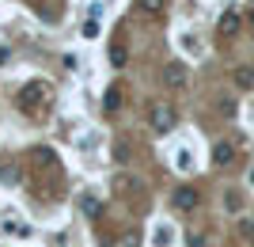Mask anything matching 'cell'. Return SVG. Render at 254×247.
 I'll return each instance as SVG.
<instances>
[{
  "instance_id": "30bf717a",
  "label": "cell",
  "mask_w": 254,
  "mask_h": 247,
  "mask_svg": "<svg viewBox=\"0 0 254 247\" xmlns=\"http://www.w3.org/2000/svg\"><path fill=\"white\" fill-rule=\"evenodd\" d=\"M239 236H243V240H254V217H243V221H239Z\"/></svg>"
},
{
  "instance_id": "277c9868",
  "label": "cell",
  "mask_w": 254,
  "mask_h": 247,
  "mask_svg": "<svg viewBox=\"0 0 254 247\" xmlns=\"http://www.w3.org/2000/svg\"><path fill=\"white\" fill-rule=\"evenodd\" d=\"M175 205H179V209H193V205H197V190H190V186L175 190Z\"/></svg>"
},
{
  "instance_id": "8fae6325",
  "label": "cell",
  "mask_w": 254,
  "mask_h": 247,
  "mask_svg": "<svg viewBox=\"0 0 254 247\" xmlns=\"http://www.w3.org/2000/svg\"><path fill=\"white\" fill-rule=\"evenodd\" d=\"M118 103H122V91L110 87V91H106V110H118Z\"/></svg>"
},
{
  "instance_id": "52a82bcc",
  "label": "cell",
  "mask_w": 254,
  "mask_h": 247,
  "mask_svg": "<svg viewBox=\"0 0 254 247\" xmlns=\"http://www.w3.org/2000/svg\"><path fill=\"white\" fill-rule=\"evenodd\" d=\"M212 156H216V164H228V160H232V145H228V141H220V145L212 149Z\"/></svg>"
},
{
  "instance_id": "7a4b0ae2",
  "label": "cell",
  "mask_w": 254,
  "mask_h": 247,
  "mask_svg": "<svg viewBox=\"0 0 254 247\" xmlns=\"http://www.w3.org/2000/svg\"><path fill=\"white\" fill-rule=\"evenodd\" d=\"M171 126H175V110H171V107H152V129L167 133Z\"/></svg>"
},
{
  "instance_id": "4fadbf2b",
  "label": "cell",
  "mask_w": 254,
  "mask_h": 247,
  "mask_svg": "<svg viewBox=\"0 0 254 247\" xmlns=\"http://www.w3.org/2000/svg\"><path fill=\"white\" fill-rule=\"evenodd\" d=\"M110 61H114V65H126V50H122V46H110Z\"/></svg>"
},
{
  "instance_id": "2e32d148",
  "label": "cell",
  "mask_w": 254,
  "mask_h": 247,
  "mask_svg": "<svg viewBox=\"0 0 254 247\" xmlns=\"http://www.w3.org/2000/svg\"><path fill=\"white\" fill-rule=\"evenodd\" d=\"M251 186H254V167H251Z\"/></svg>"
},
{
  "instance_id": "7c38bea8",
  "label": "cell",
  "mask_w": 254,
  "mask_h": 247,
  "mask_svg": "<svg viewBox=\"0 0 254 247\" xmlns=\"http://www.w3.org/2000/svg\"><path fill=\"white\" fill-rule=\"evenodd\" d=\"M137 4H140V8H144V11H159V8H163V4H167V0H137Z\"/></svg>"
},
{
  "instance_id": "9c48e42d",
  "label": "cell",
  "mask_w": 254,
  "mask_h": 247,
  "mask_svg": "<svg viewBox=\"0 0 254 247\" xmlns=\"http://www.w3.org/2000/svg\"><path fill=\"white\" fill-rule=\"evenodd\" d=\"M171 240H175V232H171L167 225H159V228H156V247H167Z\"/></svg>"
},
{
  "instance_id": "5bb4252c",
  "label": "cell",
  "mask_w": 254,
  "mask_h": 247,
  "mask_svg": "<svg viewBox=\"0 0 254 247\" xmlns=\"http://www.w3.org/2000/svg\"><path fill=\"white\" fill-rule=\"evenodd\" d=\"M95 34H99V19H87L84 23V38H95Z\"/></svg>"
},
{
  "instance_id": "9a60e30c",
  "label": "cell",
  "mask_w": 254,
  "mask_h": 247,
  "mask_svg": "<svg viewBox=\"0 0 254 247\" xmlns=\"http://www.w3.org/2000/svg\"><path fill=\"white\" fill-rule=\"evenodd\" d=\"M140 244V240H137V232H129V236H122V240H118V247H137Z\"/></svg>"
},
{
  "instance_id": "6da1fadb",
  "label": "cell",
  "mask_w": 254,
  "mask_h": 247,
  "mask_svg": "<svg viewBox=\"0 0 254 247\" xmlns=\"http://www.w3.org/2000/svg\"><path fill=\"white\" fill-rule=\"evenodd\" d=\"M38 103L46 107V84H27L19 91V107L27 110V114H38Z\"/></svg>"
},
{
  "instance_id": "ba28073f",
  "label": "cell",
  "mask_w": 254,
  "mask_h": 247,
  "mask_svg": "<svg viewBox=\"0 0 254 247\" xmlns=\"http://www.w3.org/2000/svg\"><path fill=\"white\" fill-rule=\"evenodd\" d=\"M175 156H179V160H175V167H179V171H190V167H193V160H190V149H179Z\"/></svg>"
},
{
  "instance_id": "5b68a950",
  "label": "cell",
  "mask_w": 254,
  "mask_h": 247,
  "mask_svg": "<svg viewBox=\"0 0 254 247\" xmlns=\"http://www.w3.org/2000/svg\"><path fill=\"white\" fill-rule=\"evenodd\" d=\"M239 31V15H235V11H224L220 15V34H235Z\"/></svg>"
},
{
  "instance_id": "3957f363",
  "label": "cell",
  "mask_w": 254,
  "mask_h": 247,
  "mask_svg": "<svg viewBox=\"0 0 254 247\" xmlns=\"http://www.w3.org/2000/svg\"><path fill=\"white\" fill-rule=\"evenodd\" d=\"M163 84H167V87H182V84H186V65H167Z\"/></svg>"
},
{
  "instance_id": "8992f818",
  "label": "cell",
  "mask_w": 254,
  "mask_h": 247,
  "mask_svg": "<svg viewBox=\"0 0 254 247\" xmlns=\"http://www.w3.org/2000/svg\"><path fill=\"white\" fill-rule=\"evenodd\" d=\"M235 84L239 87H254V69L251 65H239V69H235Z\"/></svg>"
},
{
  "instance_id": "e0dca14e",
  "label": "cell",
  "mask_w": 254,
  "mask_h": 247,
  "mask_svg": "<svg viewBox=\"0 0 254 247\" xmlns=\"http://www.w3.org/2000/svg\"><path fill=\"white\" fill-rule=\"evenodd\" d=\"M251 23H254V8H251Z\"/></svg>"
}]
</instances>
